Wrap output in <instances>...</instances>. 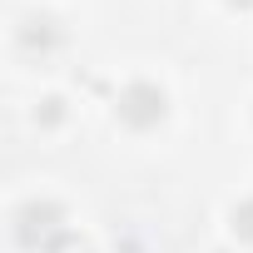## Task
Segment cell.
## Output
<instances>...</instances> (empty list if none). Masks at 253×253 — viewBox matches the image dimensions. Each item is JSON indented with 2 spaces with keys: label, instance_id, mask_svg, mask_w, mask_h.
Masks as SVG:
<instances>
[{
  "label": "cell",
  "instance_id": "obj_5",
  "mask_svg": "<svg viewBox=\"0 0 253 253\" xmlns=\"http://www.w3.org/2000/svg\"><path fill=\"white\" fill-rule=\"evenodd\" d=\"M228 5H238V10H253V0H228Z\"/></svg>",
  "mask_w": 253,
  "mask_h": 253
},
{
  "label": "cell",
  "instance_id": "obj_3",
  "mask_svg": "<svg viewBox=\"0 0 253 253\" xmlns=\"http://www.w3.org/2000/svg\"><path fill=\"white\" fill-rule=\"evenodd\" d=\"M233 233H238L243 243H253V199H243V204L233 209Z\"/></svg>",
  "mask_w": 253,
  "mask_h": 253
},
{
  "label": "cell",
  "instance_id": "obj_1",
  "mask_svg": "<svg viewBox=\"0 0 253 253\" xmlns=\"http://www.w3.org/2000/svg\"><path fill=\"white\" fill-rule=\"evenodd\" d=\"M119 119L129 124V129H154V124L164 119V89L149 84V80H134L119 94Z\"/></svg>",
  "mask_w": 253,
  "mask_h": 253
},
{
  "label": "cell",
  "instance_id": "obj_2",
  "mask_svg": "<svg viewBox=\"0 0 253 253\" xmlns=\"http://www.w3.org/2000/svg\"><path fill=\"white\" fill-rule=\"evenodd\" d=\"M60 218H65V213H60L55 204H40V199H35V204H25V209L15 213V238H20L25 248H40V243L50 248V238L60 233Z\"/></svg>",
  "mask_w": 253,
  "mask_h": 253
},
{
  "label": "cell",
  "instance_id": "obj_4",
  "mask_svg": "<svg viewBox=\"0 0 253 253\" xmlns=\"http://www.w3.org/2000/svg\"><path fill=\"white\" fill-rule=\"evenodd\" d=\"M25 45H40V50H50L55 45V30H50V20H30V30L20 35Z\"/></svg>",
  "mask_w": 253,
  "mask_h": 253
}]
</instances>
